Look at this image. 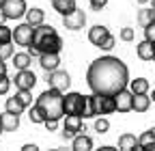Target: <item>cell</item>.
I'll return each mask as SVG.
<instances>
[{"label":"cell","mask_w":155,"mask_h":151,"mask_svg":"<svg viewBox=\"0 0 155 151\" xmlns=\"http://www.w3.org/2000/svg\"><path fill=\"white\" fill-rule=\"evenodd\" d=\"M86 84L91 93L116 95L121 89L129 86V69L119 56H101L95 59L86 69Z\"/></svg>","instance_id":"1"},{"label":"cell","mask_w":155,"mask_h":151,"mask_svg":"<svg viewBox=\"0 0 155 151\" xmlns=\"http://www.w3.org/2000/svg\"><path fill=\"white\" fill-rule=\"evenodd\" d=\"M61 50H63V39L52 26H48V24L35 26L32 43L28 45L30 56H39V54H45V52H61Z\"/></svg>","instance_id":"2"},{"label":"cell","mask_w":155,"mask_h":151,"mask_svg":"<svg viewBox=\"0 0 155 151\" xmlns=\"http://www.w3.org/2000/svg\"><path fill=\"white\" fill-rule=\"evenodd\" d=\"M35 104L41 108L45 121H48V119L61 121V119L65 117V93L58 91V89H52V86H50L48 91H43L41 95L37 97Z\"/></svg>","instance_id":"3"},{"label":"cell","mask_w":155,"mask_h":151,"mask_svg":"<svg viewBox=\"0 0 155 151\" xmlns=\"http://www.w3.org/2000/svg\"><path fill=\"white\" fill-rule=\"evenodd\" d=\"M116 112V99L114 95H106V93H93L86 99L84 108V117L82 119H95V117H104Z\"/></svg>","instance_id":"4"},{"label":"cell","mask_w":155,"mask_h":151,"mask_svg":"<svg viewBox=\"0 0 155 151\" xmlns=\"http://www.w3.org/2000/svg\"><path fill=\"white\" fill-rule=\"evenodd\" d=\"M86 99L88 97H84L82 93L67 91V95H65V115H80V117H84Z\"/></svg>","instance_id":"5"},{"label":"cell","mask_w":155,"mask_h":151,"mask_svg":"<svg viewBox=\"0 0 155 151\" xmlns=\"http://www.w3.org/2000/svg\"><path fill=\"white\" fill-rule=\"evenodd\" d=\"M28 11L26 0H5L2 5V13L7 15V20H22Z\"/></svg>","instance_id":"6"},{"label":"cell","mask_w":155,"mask_h":151,"mask_svg":"<svg viewBox=\"0 0 155 151\" xmlns=\"http://www.w3.org/2000/svg\"><path fill=\"white\" fill-rule=\"evenodd\" d=\"M32 35H35V26L24 22V24H19L15 26L13 30V43L15 45H22V48H28L32 43Z\"/></svg>","instance_id":"7"},{"label":"cell","mask_w":155,"mask_h":151,"mask_svg":"<svg viewBox=\"0 0 155 151\" xmlns=\"http://www.w3.org/2000/svg\"><path fill=\"white\" fill-rule=\"evenodd\" d=\"M48 84L52 89H58V91L67 93L69 86H71V76L67 71H63V69H54V71L48 73Z\"/></svg>","instance_id":"8"},{"label":"cell","mask_w":155,"mask_h":151,"mask_svg":"<svg viewBox=\"0 0 155 151\" xmlns=\"http://www.w3.org/2000/svg\"><path fill=\"white\" fill-rule=\"evenodd\" d=\"M80 132H86V129H82V117L80 115H65L63 117V138H73Z\"/></svg>","instance_id":"9"},{"label":"cell","mask_w":155,"mask_h":151,"mask_svg":"<svg viewBox=\"0 0 155 151\" xmlns=\"http://www.w3.org/2000/svg\"><path fill=\"white\" fill-rule=\"evenodd\" d=\"M15 89L17 91H32L35 89V84H37V76H35V71H30V69H19L17 73H15Z\"/></svg>","instance_id":"10"},{"label":"cell","mask_w":155,"mask_h":151,"mask_svg":"<svg viewBox=\"0 0 155 151\" xmlns=\"http://www.w3.org/2000/svg\"><path fill=\"white\" fill-rule=\"evenodd\" d=\"M84 24H86V13L82 9H75L69 15H63V26L69 30H80L84 28Z\"/></svg>","instance_id":"11"},{"label":"cell","mask_w":155,"mask_h":151,"mask_svg":"<svg viewBox=\"0 0 155 151\" xmlns=\"http://www.w3.org/2000/svg\"><path fill=\"white\" fill-rule=\"evenodd\" d=\"M116 99V112H131L134 110V93L125 86L114 95Z\"/></svg>","instance_id":"12"},{"label":"cell","mask_w":155,"mask_h":151,"mask_svg":"<svg viewBox=\"0 0 155 151\" xmlns=\"http://www.w3.org/2000/svg\"><path fill=\"white\" fill-rule=\"evenodd\" d=\"M39 65H41L43 71H54L58 69V65H61V56H58V52H45V54H39Z\"/></svg>","instance_id":"13"},{"label":"cell","mask_w":155,"mask_h":151,"mask_svg":"<svg viewBox=\"0 0 155 151\" xmlns=\"http://www.w3.org/2000/svg\"><path fill=\"white\" fill-rule=\"evenodd\" d=\"M110 35V30L106 28V26H101V24H97V26H93L91 30H88V41L95 45V48H99L101 45V41L106 39V37Z\"/></svg>","instance_id":"14"},{"label":"cell","mask_w":155,"mask_h":151,"mask_svg":"<svg viewBox=\"0 0 155 151\" xmlns=\"http://www.w3.org/2000/svg\"><path fill=\"white\" fill-rule=\"evenodd\" d=\"M136 54H138L140 61H153V56H155V43H151L149 39L140 41L138 45H136Z\"/></svg>","instance_id":"15"},{"label":"cell","mask_w":155,"mask_h":151,"mask_svg":"<svg viewBox=\"0 0 155 151\" xmlns=\"http://www.w3.org/2000/svg\"><path fill=\"white\" fill-rule=\"evenodd\" d=\"M0 121H2V132H15L19 127V115H13L9 110L0 115Z\"/></svg>","instance_id":"16"},{"label":"cell","mask_w":155,"mask_h":151,"mask_svg":"<svg viewBox=\"0 0 155 151\" xmlns=\"http://www.w3.org/2000/svg\"><path fill=\"white\" fill-rule=\"evenodd\" d=\"M71 147H73L75 151H91V149H93V138L80 132V134H75V136L71 138Z\"/></svg>","instance_id":"17"},{"label":"cell","mask_w":155,"mask_h":151,"mask_svg":"<svg viewBox=\"0 0 155 151\" xmlns=\"http://www.w3.org/2000/svg\"><path fill=\"white\" fill-rule=\"evenodd\" d=\"M151 95L149 93H134V110L136 112H147L151 108Z\"/></svg>","instance_id":"18"},{"label":"cell","mask_w":155,"mask_h":151,"mask_svg":"<svg viewBox=\"0 0 155 151\" xmlns=\"http://www.w3.org/2000/svg\"><path fill=\"white\" fill-rule=\"evenodd\" d=\"M138 149H153L155 151V127L142 132L138 136Z\"/></svg>","instance_id":"19"},{"label":"cell","mask_w":155,"mask_h":151,"mask_svg":"<svg viewBox=\"0 0 155 151\" xmlns=\"http://www.w3.org/2000/svg\"><path fill=\"white\" fill-rule=\"evenodd\" d=\"M13 59V67L19 71V69H30V63H32V56L28 52H17L11 56Z\"/></svg>","instance_id":"20"},{"label":"cell","mask_w":155,"mask_h":151,"mask_svg":"<svg viewBox=\"0 0 155 151\" xmlns=\"http://www.w3.org/2000/svg\"><path fill=\"white\" fill-rule=\"evenodd\" d=\"M52 7L56 13H61V15H69L71 11H75V0H52Z\"/></svg>","instance_id":"21"},{"label":"cell","mask_w":155,"mask_h":151,"mask_svg":"<svg viewBox=\"0 0 155 151\" xmlns=\"http://www.w3.org/2000/svg\"><path fill=\"white\" fill-rule=\"evenodd\" d=\"M24 17H26V22L32 24V26H39V24H43V22H45V13H43V9H39V7L28 9Z\"/></svg>","instance_id":"22"},{"label":"cell","mask_w":155,"mask_h":151,"mask_svg":"<svg viewBox=\"0 0 155 151\" xmlns=\"http://www.w3.org/2000/svg\"><path fill=\"white\" fill-rule=\"evenodd\" d=\"M119 149H123V151L138 149V138H136L134 134H121L119 136Z\"/></svg>","instance_id":"23"},{"label":"cell","mask_w":155,"mask_h":151,"mask_svg":"<svg viewBox=\"0 0 155 151\" xmlns=\"http://www.w3.org/2000/svg\"><path fill=\"white\" fill-rule=\"evenodd\" d=\"M5 110H9V112H13V115H22V112L26 110V106L17 99V95L15 97H7V104H5Z\"/></svg>","instance_id":"24"},{"label":"cell","mask_w":155,"mask_h":151,"mask_svg":"<svg viewBox=\"0 0 155 151\" xmlns=\"http://www.w3.org/2000/svg\"><path fill=\"white\" fill-rule=\"evenodd\" d=\"M149 80L147 78H136V80H129V91L131 93H149Z\"/></svg>","instance_id":"25"},{"label":"cell","mask_w":155,"mask_h":151,"mask_svg":"<svg viewBox=\"0 0 155 151\" xmlns=\"http://www.w3.org/2000/svg\"><path fill=\"white\" fill-rule=\"evenodd\" d=\"M151 22H155V9L151 7V9H140V13H138V24L144 28V26H149Z\"/></svg>","instance_id":"26"},{"label":"cell","mask_w":155,"mask_h":151,"mask_svg":"<svg viewBox=\"0 0 155 151\" xmlns=\"http://www.w3.org/2000/svg\"><path fill=\"white\" fill-rule=\"evenodd\" d=\"M28 119H30V123H45V117H43V112H41V108H39L37 104H32V106H30V112H28Z\"/></svg>","instance_id":"27"},{"label":"cell","mask_w":155,"mask_h":151,"mask_svg":"<svg viewBox=\"0 0 155 151\" xmlns=\"http://www.w3.org/2000/svg\"><path fill=\"white\" fill-rule=\"evenodd\" d=\"M13 41V30L7 24H0V43H9Z\"/></svg>","instance_id":"28"},{"label":"cell","mask_w":155,"mask_h":151,"mask_svg":"<svg viewBox=\"0 0 155 151\" xmlns=\"http://www.w3.org/2000/svg\"><path fill=\"white\" fill-rule=\"evenodd\" d=\"M15 52H13V41H9V43H0V59L2 61H7V59H11Z\"/></svg>","instance_id":"29"},{"label":"cell","mask_w":155,"mask_h":151,"mask_svg":"<svg viewBox=\"0 0 155 151\" xmlns=\"http://www.w3.org/2000/svg\"><path fill=\"white\" fill-rule=\"evenodd\" d=\"M110 129V121L106 117H97L95 121V132H99V134H106V132Z\"/></svg>","instance_id":"30"},{"label":"cell","mask_w":155,"mask_h":151,"mask_svg":"<svg viewBox=\"0 0 155 151\" xmlns=\"http://www.w3.org/2000/svg\"><path fill=\"white\" fill-rule=\"evenodd\" d=\"M15 95H17V99L22 102L26 108H30V106H32V93H30V91H17Z\"/></svg>","instance_id":"31"},{"label":"cell","mask_w":155,"mask_h":151,"mask_svg":"<svg viewBox=\"0 0 155 151\" xmlns=\"http://www.w3.org/2000/svg\"><path fill=\"white\" fill-rule=\"evenodd\" d=\"M114 43H116V39H114V35H108L106 39L101 41V45H99V50H106V52H110L112 48H114Z\"/></svg>","instance_id":"32"},{"label":"cell","mask_w":155,"mask_h":151,"mask_svg":"<svg viewBox=\"0 0 155 151\" xmlns=\"http://www.w3.org/2000/svg\"><path fill=\"white\" fill-rule=\"evenodd\" d=\"M9 89H11V80L7 78V73H5V76H0V95H7Z\"/></svg>","instance_id":"33"},{"label":"cell","mask_w":155,"mask_h":151,"mask_svg":"<svg viewBox=\"0 0 155 151\" xmlns=\"http://www.w3.org/2000/svg\"><path fill=\"white\" fill-rule=\"evenodd\" d=\"M144 39H149L151 43H155V22H151L149 26H144Z\"/></svg>","instance_id":"34"},{"label":"cell","mask_w":155,"mask_h":151,"mask_svg":"<svg viewBox=\"0 0 155 151\" xmlns=\"http://www.w3.org/2000/svg\"><path fill=\"white\" fill-rule=\"evenodd\" d=\"M121 41H134V28H129V26H125L123 30H121Z\"/></svg>","instance_id":"35"},{"label":"cell","mask_w":155,"mask_h":151,"mask_svg":"<svg viewBox=\"0 0 155 151\" xmlns=\"http://www.w3.org/2000/svg\"><path fill=\"white\" fill-rule=\"evenodd\" d=\"M88 2H91V9L93 11H101L108 5V0H88Z\"/></svg>","instance_id":"36"},{"label":"cell","mask_w":155,"mask_h":151,"mask_svg":"<svg viewBox=\"0 0 155 151\" xmlns=\"http://www.w3.org/2000/svg\"><path fill=\"white\" fill-rule=\"evenodd\" d=\"M43 125L48 127V132H56V129H58V121H56V119H48Z\"/></svg>","instance_id":"37"},{"label":"cell","mask_w":155,"mask_h":151,"mask_svg":"<svg viewBox=\"0 0 155 151\" xmlns=\"http://www.w3.org/2000/svg\"><path fill=\"white\" fill-rule=\"evenodd\" d=\"M37 149H39V147H37L35 143H32V145H24V147H22V151H37Z\"/></svg>","instance_id":"38"},{"label":"cell","mask_w":155,"mask_h":151,"mask_svg":"<svg viewBox=\"0 0 155 151\" xmlns=\"http://www.w3.org/2000/svg\"><path fill=\"white\" fill-rule=\"evenodd\" d=\"M5 73H7V63L0 59V76H5Z\"/></svg>","instance_id":"39"},{"label":"cell","mask_w":155,"mask_h":151,"mask_svg":"<svg viewBox=\"0 0 155 151\" xmlns=\"http://www.w3.org/2000/svg\"><path fill=\"white\" fill-rule=\"evenodd\" d=\"M5 22H7V15H5L2 11H0V24H5Z\"/></svg>","instance_id":"40"},{"label":"cell","mask_w":155,"mask_h":151,"mask_svg":"<svg viewBox=\"0 0 155 151\" xmlns=\"http://www.w3.org/2000/svg\"><path fill=\"white\" fill-rule=\"evenodd\" d=\"M136 2H138V5H147V2H149V0H136Z\"/></svg>","instance_id":"41"},{"label":"cell","mask_w":155,"mask_h":151,"mask_svg":"<svg viewBox=\"0 0 155 151\" xmlns=\"http://www.w3.org/2000/svg\"><path fill=\"white\" fill-rule=\"evenodd\" d=\"M151 99H153V102H155V89H153V93H151Z\"/></svg>","instance_id":"42"},{"label":"cell","mask_w":155,"mask_h":151,"mask_svg":"<svg viewBox=\"0 0 155 151\" xmlns=\"http://www.w3.org/2000/svg\"><path fill=\"white\" fill-rule=\"evenodd\" d=\"M2 5H5V0H0V11H2Z\"/></svg>","instance_id":"43"},{"label":"cell","mask_w":155,"mask_h":151,"mask_svg":"<svg viewBox=\"0 0 155 151\" xmlns=\"http://www.w3.org/2000/svg\"><path fill=\"white\" fill-rule=\"evenodd\" d=\"M0 132H2V121H0Z\"/></svg>","instance_id":"44"},{"label":"cell","mask_w":155,"mask_h":151,"mask_svg":"<svg viewBox=\"0 0 155 151\" xmlns=\"http://www.w3.org/2000/svg\"><path fill=\"white\" fill-rule=\"evenodd\" d=\"M153 9H155V0H153Z\"/></svg>","instance_id":"45"},{"label":"cell","mask_w":155,"mask_h":151,"mask_svg":"<svg viewBox=\"0 0 155 151\" xmlns=\"http://www.w3.org/2000/svg\"><path fill=\"white\" fill-rule=\"evenodd\" d=\"M153 63H155V56H153Z\"/></svg>","instance_id":"46"}]
</instances>
